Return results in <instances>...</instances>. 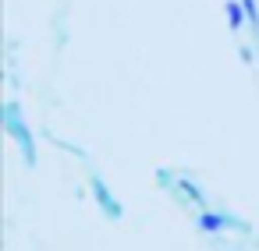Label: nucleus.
<instances>
[{
    "label": "nucleus",
    "instance_id": "20e7f679",
    "mask_svg": "<svg viewBox=\"0 0 259 251\" xmlns=\"http://www.w3.org/2000/svg\"><path fill=\"white\" fill-rule=\"evenodd\" d=\"M224 11H227V22H231V29H234V32L248 22V15H245V4H241V0H227Z\"/></svg>",
    "mask_w": 259,
    "mask_h": 251
},
{
    "label": "nucleus",
    "instance_id": "7ed1b4c3",
    "mask_svg": "<svg viewBox=\"0 0 259 251\" xmlns=\"http://www.w3.org/2000/svg\"><path fill=\"white\" fill-rule=\"evenodd\" d=\"M93 191H96V198H100V205H103V212L117 219V216H121V205H117V198H114V195L107 191V184H103V177H96V173H93Z\"/></svg>",
    "mask_w": 259,
    "mask_h": 251
},
{
    "label": "nucleus",
    "instance_id": "f03ea898",
    "mask_svg": "<svg viewBox=\"0 0 259 251\" xmlns=\"http://www.w3.org/2000/svg\"><path fill=\"white\" fill-rule=\"evenodd\" d=\"M195 223H199V230H202V233H224L234 219H231L227 212H209V209H202Z\"/></svg>",
    "mask_w": 259,
    "mask_h": 251
},
{
    "label": "nucleus",
    "instance_id": "f257e3e1",
    "mask_svg": "<svg viewBox=\"0 0 259 251\" xmlns=\"http://www.w3.org/2000/svg\"><path fill=\"white\" fill-rule=\"evenodd\" d=\"M4 128H8V135L18 142V149H22L25 163H29V166H36V138H32V131H29V124L22 120V113H18V103H15V99H8V103H4Z\"/></svg>",
    "mask_w": 259,
    "mask_h": 251
}]
</instances>
